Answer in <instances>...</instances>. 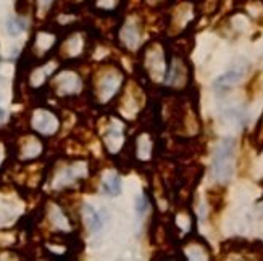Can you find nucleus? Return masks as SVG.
<instances>
[{
  "instance_id": "dca6fc26",
  "label": "nucleus",
  "mask_w": 263,
  "mask_h": 261,
  "mask_svg": "<svg viewBox=\"0 0 263 261\" xmlns=\"http://www.w3.org/2000/svg\"><path fill=\"white\" fill-rule=\"evenodd\" d=\"M224 192H223V187H217V189L213 190H209V202L212 205V208L218 211L219 208H221L223 205V200H224Z\"/></svg>"
},
{
  "instance_id": "9d476101",
  "label": "nucleus",
  "mask_w": 263,
  "mask_h": 261,
  "mask_svg": "<svg viewBox=\"0 0 263 261\" xmlns=\"http://www.w3.org/2000/svg\"><path fill=\"white\" fill-rule=\"evenodd\" d=\"M42 150H44V145L39 136H24L16 147V155L21 161H33L42 153Z\"/></svg>"
},
{
  "instance_id": "0eeeda50",
  "label": "nucleus",
  "mask_w": 263,
  "mask_h": 261,
  "mask_svg": "<svg viewBox=\"0 0 263 261\" xmlns=\"http://www.w3.org/2000/svg\"><path fill=\"white\" fill-rule=\"evenodd\" d=\"M58 60L60 62H81V58L88 57V44H86L81 33H71L65 39L63 44H58Z\"/></svg>"
},
{
  "instance_id": "f3484780",
  "label": "nucleus",
  "mask_w": 263,
  "mask_h": 261,
  "mask_svg": "<svg viewBox=\"0 0 263 261\" xmlns=\"http://www.w3.org/2000/svg\"><path fill=\"white\" fill-rule=\"evenodd\" d=\"M7 29H8L10 36H18L26 29V23L20 20V18H10V20L7 21Z\"/></svg>"
},
{
  "instance_id": "6e6552de",
  "label": "nucleus",
  "mask_w": 263,
  "mask_h": 261,
  "mask_svg": "<svg viewBox=\"0 0 263 261\" xmlns=\"http://www.w3.org/2000/svg\"><path fill=\"white\" fill-rule=\"evenodd\" d=\"M33 129L42 137H52L60 129V118L52 110L47 108H36L29 119Z\"/></svg>"
},
{
  "instance_id": "a211bd4d",
  "label": "nucleus",
  "mask_w": 263,
  "mask_h": 261,
  "mask_svg": "<svg viewBox=\"0 0 263 261\" xmlns=\"http://www.w3.org/2000/svg\"><path fill=\"white\" fill-rule=\"evenodd\" d=\"M142 2L147 5V7L154 8V10H165L171 7L176 0H142Z\"/></svg>"
},
{
  "instance_id": "20e7f679",
  "label": "nucleus",
  "mask_w": 263,
  "mask_h": 261,
  "mask_svg": "<svg viewBox=\"0 0 263 261\" xmlns=\"http://www.w3.org/2000/svg\"><path fill=\"white\" fill-rule=\"evenodd\" d=\"M232 161H234V141L223 139L213 156V178L219 184L228 182L232 176Z\"/></svg>"
},
{
  "instance_id": "f03ea898",
  "label": "nucleus",
  "mask_w": 263,
  "mask_h": 261,
  "mask_svg": "<svg viewBox=\"0 0 263 261\" xmlns=\"http://www.w3.org/2000/svg\"><path fill=\"white\" fill-rule=\"evenodd\" d=\"M126 87V75L118 62H105L89 84L90 99L100 105H115Z\"/></svg>"
},
{
  "instance_id": "1a4fd4ad",
  "label": "nucleus",
  "mask_w": 263,
  "mask_h": 261,
  "mask_svg": "<svg viewBox=\"0 0 263 261\" xmlns=\"http://www.w3.org/2000/svg\"><path fill=\"white\" fill-rule=\"evenodd\" d=\"M128 139L125 137V131H123V124L120 121H112L108 126L105 132L102 134V144L103 149L108 155H112L113 158L116 155L120 153L121 149L125 147Z\"/></svg>"
},
{
  "instance_id": "ddd939ff",
  "label": "nucleus",
  "mask_w": 263,
  "mask_h": 261,
  "mask_svg": "<svg viewBox=\"0 0 263 261\" xmlns=\"http://www.w3.org/2000/svg\"><path fill=\"white\" fill-rule=\"evenodd\" d=\"M83 220L86 227H88L90 232H99L105 224V218L100 215L99 210H95L92 205L84 203L83 205Z\"/></svg>"
},
{
  "instance_id": "412c9836",
  "label": "nucleus",
  "mask_w": 263,
  "mask_h": 261,
  "mask_svg": "<svg viewBox=\"0 0 263 261\" xmlns=\"http://www.w3.org/2000/svg\"><path fill=\"white\" fill-rule=\"evenodd\" d=\"M38 3H39V8L45 11V10H48L52 7L53 0H38Z\"/></svg>"
},
{
  "instance_id": "39448f33",
  "label": "nucleus",
  "mask_w": 263,
  "mask_h": 261,
  "mask_svg": "<svg viewBox=\"0 0 263 261\" xmlns=\"http://www.w3.org/2000/svg\"><path fill=\"white\" fill-rule=\"evenodd\" d=\"M48 87L60 99H73L83 90V79L75 71H62L53 76Z\"/></svg>"
},
{
  "instance_id": "7ed1b4c3",
  "label": "nucleus",
  "mask_w": 263,
  "mask_h": 261,
  "mask_svg": "<svg viewBox=\"0 0 263 261\" xmlns=\"http://www.w3.org/2000/svg\"><path fill=\"white\" fill-rule=\"evenodd\" d=\"M192 84L194 70L191 62H189V57H181L173 53L167 77H165L163 87L160 90L170 94H184L192 89Z\"/></svg>"
},
{
  "instance_id": "aec40b11",
  "label": "nucleus",
  "mask_w": 263,
  "mask_h": 261,
  "mask_svg": "<svg viewBox=\"0 0 263 261\" xmlns=\"http://www.w3.org/2000/svg\"><path fill=\"white\" fill-rule=\"evenodd\" d=\"M149 202H147V195H142L140 197L137 202H136V210H137V213L139 215H144L145 213V210L149 208Z\"/></svg>"
},
{
  "instance_id": "6ab92c4d",
  "label": "nucleus",
  "mask_w": 263,
  "mask_h": 261,
  "mask_svg": "<svg viewBox=\"0 0 263 261\" xmlns=\"http://www.w3.org/2000/svg\"><path fill=\"white\" fill-rule=\"evenodd\" d=\"M254 137H255L257 147H259V149H263V114H262V118H260V121H259V126H257Z\"/></svg>"
},
{
  "instance_id": "4be33fe9",
  "label": "nucleus",
  "mask_w": 263,
  "mask_h": 261,
  "mask_svg": "<svg viewBox=\"0 0 263 261\" xmlns=\"http://www.w3.org/2000/svg\"><path fill=\"white\" fill-rule=\"evenodd\" d=\"M3 119H5V112L2 110V107H0V123H2Z\"/></svg>"
},
{
  "instance_id": "5701e85b",
  "label": "nucleus",
  "mask_w": 263,
  "mask_h": 261,
  "mask_svg": "<svg viewBox=\"0 0 263 261\" xmlns=\"http://www.w3.org/2000/svg\"><path fill=\"white\" fill-rule=\"evenodd\" d=\"M3 158H5V155H3V151H2V145H0V165H2Z\"/></svg>"
},
{
  "instance_id": "f257e3e1",
  "label": "nucleus",
  "mask_w": 263,
  "mask_h": 261,
  "mask_svg": "<svg viewBox=\"0 0 263 261\" xmlns=\"http://www.w3.org/2000/svg\"><path fill=\"white\" fill-rule=\"evenodd\" d=\"M171 58H173V50L165 40L152 39L140 47L137 50L136 66H134L140 87L149 89L150 92H158L163 87Z\"/></svg>"
},
{
  "instance_id": "4468645a",
  "label": "nucleus",
  "mask_w": 263,
  "mask_h": 261,
  "mask_svg": "<svg viewBox=\"0 0 263 261\" xmlns=\"http://www.w3.org/2000/svg\"><path fill=\"white\" fill-rule=\"evenodd\" d=\"M102 192L110 197H116L121 193V178L120 174L110 173L102 178Z\"/></svg>"
},
{
  "instance_id": "423d86ee",
  "label": "nucleus",
  "mask_w": 263,
  "mask_h": 261,
  "mask_svg": "<svg viewBox=\"0 0 263 261\" xmlns=\"http://www.w3.org/2000/svg\"><path fill=\"white\" fill-rule=\"evenodd\" d=\"M88 161H73L70 165L63 166L62 169H58V173L53 176L52 186L53 189H66V187H71L78 184V182H83L88 178Z\"/></svg>"
},
{
  "instance_id": "2eb2a0df",
  "label": "nucleus",
  "mask_w": 263,
  "mask_h": 261,
  "mask_svg": "<svg viewBox=\"0 0 263 261\" xmlns=\"http://www.w3.org/2000/svg\"><path fill=\"white\" fill-rule=\"evenodd\" d=\"M95 8L105 15H112L120 11L123 7V0H95Z\"/></svg>"
},
{
  "instance_id": "9b49d317",
  "label": "nucleus",
  "mask_w": 263,
  "mask_h": 261,
  "mask_svg": "<svg viewBox=\"0 0 263 261\" xmlns=\"http://www.w3.org/2000/svg\"><path fill=\"white\" fill-rule=\"evenodd\" d=\"M246 71H247V65L234 66L232 70L226 71L224 75L217 77L215 82H213V87H215V90H219V92H223V90H228L231 87H234L237 82L242 81V77H244V75H246Z\"/></svg>"
},
{
  "instance_id": "f8f14e48",
  "label": "nucleus",
  "mask_w": 263,
  "mask_h": 261,
  "mask_svg": "<svg viewBox=\"0 0 263 261\" xmlns=\"http://www.w3.org/2000/svg\"><path fill=\"white\" fill-rule=\"evenodd\" d=\"M140 24L136 20H128L123 28L120 29V39L123 42V45L130 50H137L139 48V40H140Z\"/></svg>"
}]
</instances>
